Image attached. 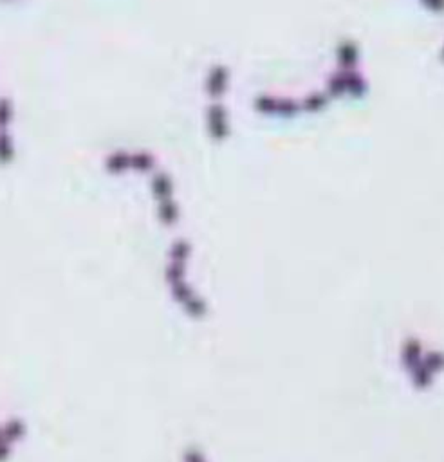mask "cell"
<instances>
[{
	"label": "cell",
	"mask_w": 444,
	"mask_h": 462,
	"mask_svg": "<svg viewBox=\"0 0 444 462\" xmlns=\"http://www.w3.org/2000/svg\"><path fill=\"white\" fill-rule=\"evenodd\" d=\"M190 257V244L181 240V242H175L174 248H172V258H170V266L166 271V276H168V282H170L172 292H174L175 300L181 301V306L188 311L190 316L193 318H199L202 316L206 311L205 301L197 297L195 292L190 289V285L184 280V271H186V260Z\"/></svg>",
	"instance_id": "1"
},
{
	"label": "cell",
	"mask_w": 444,
	"mask_h": 462,
	"mask_svg": "<svg viewBox=\"0 0 444 462\" xmlns=\"http://www.w3.org/2000/svg\"><path fill=\"white\" fill-rule=\"evenodd\" d=\"M152 190L159 202V217L166 226H174L179 218L177 204L174 201V183L166 174H157L152 181Z\"/></svg>",
	"instance_id": "2"
},
{
	"label": "cell",
	"mask_w": 444,
	"mask_h": 462,
	"mask_svg": "<svg viewBox=\"0 0 444 462\" xmlns=\"http://www.w3.org/2000/svg\"><path fill=\"white\" fill-rule=\"evenodd\" d=\"M367 91L365 80L357 75L354 69H343L338 75L332 76L329 82V92L332 96H340V94H353V96H362L363 92Z\"/></svg>",
	"instance_id": "3"
},
{
	"label": "cell",
	"mask_w": 444,
	"mask_h": 462,
	"mask_svg": "<svg viewBox=\"0 0 444 462\" xmlns=\"http://www.w3.org/2000/svg\"><path fill=\"white\" fill-rule=\"evenodd\" d=\"M154 166V159L148 154H123L118 152L109 157L107 161V170L112 174H119V172L126 170H141L148 172Z\"/></svg>",
	"instance_id": "4"
},
{
	"label": "cell",
	"mask_w": 444,
	"mask_h": 462,
	"mask_svg": "<svg viewBox=\"0 0 444 462\" xmlns=\"http://www.w3.org/2000/svg\"><path fill=\"white\" fill-rule=\"evenodd\" d=\"M208 132L212 140L224 141L230 135V121H228V112L224 105L212 103L208 109Z\"/></svg>",
	"instance_id": "5"
},
{
	"label": "cell",
	"mask_w": 444,
	"mask_h": 462,
	"mask_svg": "<svg viewBox=\"0 0 444 462\" xmlns=\"http://www.w3.org/2000/svg\"><path fill=\"white\" fill-rule=\"evenodd\" d=\"M255 107L260 112L274 114V116H293L298 110L295 101L286 100V98H271V96H260L255 101Z\"/></svg>",
	"instance_id": "6"
},
{
	"label": "cell",
	"mask_w": 444,
	"mask_h": 462,
	"mask_svg": "<svg viewBox=\"0 0 444 462\" xmlns=\"http://www.w3.org/2000/svg\"><path fill=\"white\" fill-rule=\"evenodd\" d=\"M228 85H230V70L224 66H217L209 70L208 80H206V91L214 100L224 96Z\"/></svg>",
	"instance_id": "7"
},
{
	"label": "cell",
	"mask_w": 444,
	"mask_h": 462,
	"mask_svg": "<svg viewBox=\"0 0 444 462\" xmlns=\"http://www.w3.org/2000/svg\"><path fill=\"white\" fill-rule=\"evenodd\" d=\"M360 58V52H357V45L354 42H341L340 47H338V60H340L341 67L343 69H354L356 67V61Z\"/></svg>",
	"instance_id": "8"
},
{
	"label": "cell",
	"mask_w": 444,
	"mask_h": 462,
	"mask_svg": "<svg viewBox=\"0 0 444 462\" xmlns=\"http://www.w3.org/2000/svg\"><path fill=\"white\" fill-rule=\"evenodd\" d=\"M15 159L13 141L6 131H0V166L11 165Z\"/></svg>",
	"instance_id": "9"
},
{
	"label": "cell",
	"mask_w": 444,
	"mask_h": 462,
	"mask_svg": "<svg viewBox=\"0 0 444 462\" xmlns=\"http://www.w3.org/2000/svg\"><path fill=\"white\" fill-rule=\"evenodd\" d=\"M13 119V105L8 98H0V131H6Z\"/></svg>",
	"instance_id": "10"
},
{
	"label": "cell",
	"mask_w": 444,
	"mask_h": 462,
	"mask_svg": "<svg viewBox=\"0 0 444 462\" xmlns=\"http://www.w3.org/2000/svg\"><path fill=\"white\" fill-rule=\"evenodd\" d=\"M421 2L434 13H443L444 11V0H421Z\"/></svg>",
	"instance_id": "11"
},
{
	"label": "cell",
	"mask_w": 444,
	"mask_h": 462,
	"mask_svg": "<svg viewBox=\"0 0 444 462\" xmlns=\"http://www.w3.org/2000/svg\"><path fill=\"white\" fill-rule=\"evenodd\" d=\"M184 462H206V457L199 449H192V452H188V455L184 457Z\"/></svg>",
	"instance_id": "12"
},
{
	"label": "cell",
	"mask_w": 444,
	"mask_h": 462,
	"mask_svg": "<svg viewBox=\"0 0 444 462\" xmlns=\"http://www.w3.org/2000/svg\"><path fill=\"white\" fill-rule=\"evenodd\" d=\"M441 60L444 61V47H443V51H441Z\"/></svg>",
	"instance_id": "13"
}]
</instances>
